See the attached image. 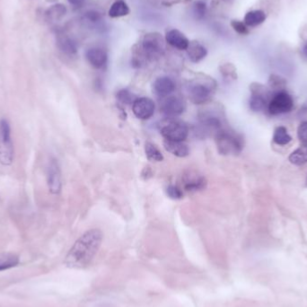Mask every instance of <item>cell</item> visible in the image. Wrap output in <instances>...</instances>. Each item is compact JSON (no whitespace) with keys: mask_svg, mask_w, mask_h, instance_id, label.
Wrapping results in <instances>:
<instances>
[{"mask_svg":"<svg viewBox=\"0 0 307 307\" xmlns=\"http://www.w3.org/2000/svg\"><path fill=\"white\" fill-rule=\"evenodd\" d=\"M103 242V233L99 229L87 231L78 238L66 256V266L81 269L88 267L95 259Z\"/></svg>","mask_w":307,"mask_h":307,"instance_id":"cell-1","label":"cell"},{"mask_svg":"<svg viewBox=\"0 0 307 307\" xmlns=\"http://www.w3.org/2000/svg\"><path fill=\"white\" fill-rule=\"evenodd\" d=\"M216 147L218 152L223 155L239 154L243 147L242 136L234 130L223 128L216 135Z\"/></svg>","mask_w":307,"mask_h":307,"instance_id":"cell-2","label":"cell"},{"mask_svg":"<svg viewBox=\"0 0 307 307\" xmlns=\"http://www.w3.org/2000/svg\"><path fill=\"white\" fill-rule=\"evenodd\" d=\"M15 158L11 126L7 119L0 120V164L5 166L12 165Z\"/></svg>","mask_w":307,"mask_h":307,"instance_id":"cell-3","label":"cell"},{"mask_svg":"<svg viewBox=\"0 0 307 307\" xmlns=\"http://www.w3.org/2000/svg\"><path fill=\"white\" fill-rule=\"evenodd\" d=\"M215 90L216 83L211 79L209 81L197 80L190 83L188 94L191 103L194 104H204L211 100Z\"/></svg>","mask_w":307,"mask_h":307,"instance_id":"cell-4","label":"cell"},{"mask_svg":"<svg viewBox=\"0 0 307 307\" xmlns=\"http://www.w3.org/2000/svg\"><path fill=\"white\" fill-rule=\"evenodd\" d=\"M160 131L165 140L184 141L189 134V128L183 121L175 118H167V120L162 122Z\"/></svg>","mask_w":307,"mask_h":307,"instance_id":"cell-5","label":"cell"},{"mask_svg":"<svg viewBox=\"0 0 307 307\" xmlns=\"http://www.w3.org/2000/svg\"><path fill=\"white\" fill-rule=\"evenodd\" d=\"M294 106V101L291 95L285 91L275 94L268 104V110L271 115H278L289 113Z\"/></svg>","mask_w":307,"mask_h":307,"instance_id":"cell-6","label":"cell"},{"mask_svg":"<svg viewBox=\"0 0 307 307\" xmlns=\"http://www.w3.org/2000/svg\"><path fill=\"white\" fill-rule=\"evenodd\" d=\"M46 177L50 192L53 195L60 194L62 187L61 171L60 165L55 158H51L48 163Z\"/></svg>","mask_w":307,"mask_h":307,"instance_id":"cell-7","label":"cell"},{"mask_svg":"<svg viewBox=\"0 0 307 307\" xmlns=\"http://www.w3.org/2000/svg\"><path fill=\"white\" fill-rule=\"evenodd\" d=\"M186 104L184 100L179 96L169 95L165 97L161 105V112L167 118H175L184 113Z\"/></svg>","mask_w":307,"mask_h":307,"instance_id":"cell-8","label":"cell"},{"mask_svg":"<svg viewBox=\"0 0 307 307\" xmlns=\"http://www.w3.org/2000/svg\"><path fill=\"white\" fill-rule=\"evenodd\" d=\"M163 46V38L157 33L147 34L143 38V50L148 58H155L160 55Z\"/></svg>","mask_w":307,"mask_h":307,"instance_id":"cell-9","label":"cell"},{"mask_svg":"<svg viewBox=\"0 0 307 307\" xmlns=\"http://www.w3.org/2000/svg\"><path fill=\"white\" fill-rule=\"evenodd\" d=\"M156 105L148 97H139L132 104V111L135 116L140 120H148L155 113Z\"/></svg>","mask_w":307,"mask_h":307,"instance_id":"cell-10","label":"cell"},{"mask_svg":"<svg viewBox=\"0 0 307 307\" xmlns=\"http://www.w3.org/2000/svg\"><path fill=\"white\" fill-rule=\"evenodd\" d=\"M207 185V181L202 175L195 172H188L182 176V186L188 192H195L203 190Z\"/></svg>","mask_w":307,"mask_h":307,"instance_id":"cell-11","label":"cell"},{"mask_svg":"<svg viewBox=\"0 0 307 307\" xmlns=\"http://www.w3.org/2000/svg\"><path fill=\"white\" fill-rule=\"evenodd\" d=\"M86 57L89 64L97 70H102L107 65L108 55L106 52L101 48H91L88 49Z\"/></svg>","mask_w":307,"mask_h":307,"instance_id":"cell-12","label":"cell"},{"mask_svg":"<svg viewBox=\"0 0 307 307\" xmlns=\"http://www.w3.org/2000/svg\"><path fill=\"white\" fill-rule=\"evenodd\" d=\"M165 41L171 46L180 51H186L190 45V41L186 36L177 29L168 31L165 35Z\"/></svg>","mask_w":307,"mask_h":307,"instance_id":"cell-13","label":"cell"},{"mask_svg":"<svg viewBox=\"0 0 307 307\" xmlns=\"http://www.w3.org/2000/svg\"><path fill=\"white\" fill-rule=\"evenodd\" d=\"M175 90V84L168 77L157 78L154 83V91L160 97H167Z\"/></svg>","mask_w":307,"mask_h":307,"instance_id":"cell-14","label":"cell"},{"mask_svg":"<svg viewBox=\"0 0 307 307\" xmlns=\"http://www.w3.org/2000/svg\"><path fill=\"white\" fill-rule=\"evenodd\" d=\"M57 46L67 56H75L78 53V45L72 38L66 35H58Z\"/></svg>","mask_w":307,"mask_h":307,"instance_id":"cell-15","label":"cell"},{"mask_svg":"<svg viewBox=\"0 0 307 307\" xmlns=\"http://www.w3.org/2000/svg\"><path fill=\"white\" fill-rule=\"evenodd\" d=\"M164 147L166 151L170 152L177 157H185L190 154L189 147L184 141H169L165 139Z\"/></svg>","mask_w":307,"mask_h":307,"instance_id":"cell-16","label":"cell"},{"mask_svg":"<svg viewBox=\"0 0 307 307\" xmlns=\"http://www.w3.org/2000/svg\"><path fill=\"white\" fill-rule=\"evenodd\" d=\"M188 56L191 62L198 63L206 58L208 54L207 49L199 42H191L186 50Z\"/></svg>","mask_w":307,"mask_h":307,"instance_id":"cell-17","label":"cell"},{"mask_svg":"<svg viewBox=\"0 0 307 307\" xmlns=\"http://www.w3.org/2000/svg\"><path fill=\"white\" fill-rule=\"evenodd\" d=\"M67 14V8L64 5H53L45 11V19L48 22L55 23L61 21Z\"/></svg>","mask_w":307,"mask_h":307,"instance_id":"cell-18","label":"cell"},{"mask_svg":"<svg viewBox=\"0 0 307 307\" xmlns=\"http://www.w3.org/2000/svg\"><path fill=\"white\" fill-rule=\"evenodd\" d=\"M130 9L125 1L117 0L109 9V16L112 18H122L130 15Z\"/></svg>","mask_w":307,"mask_h":307,"instance_id":"cell-19","label":"cell"},{"mask_svg":"<svg viewBox=\"0 0 307 307\" xmlns=\"http://www.w3.org/2000/svg\"><path fill=\"white\" fill-rule=\"evenodd\" d=\"M266 20V14L262 10H252L245 15L244 24L249 27L260 26Z\"/></svg>","mask_w":307,"mask_h":307,"instance_id":"cell-20","label":"cell"},{"mask_svg":"<svg viewBox=\"0 0 307 307\" xmlns=\"http://www.w3.org/2000/svg\"><path fill=\"white\" fill-rule=\"evenodd\" d=\"M291 164L294 165H303L307 163V143H302V145L294 150L289 156Z\"/></svg>","mask_w":307,"mask_h":307,"instance_id":"cell-21","label":"cell"},{"mask_svg":"<svg viewBox=\"0 0 307 307\" xmlns=\"http://www.w3.org/2000/svg\"><path fill=\"white\" fill-rule=\"evenodd\" d=\"M19 262V257L14 253H0V271L17 267Z\"/></svg>","mask_w":307,"mask_h":307,"instance_id":"cell-22","label":"cell"},{"mask_svg":"<svg viewBox=\"0 0 307 307\" xmlns=\"http://www.w3.org/2000/svg\"><path fill=\"white\" fill-rule=\"evenodd\" d=\"M268 82L269 88L273 91L276 92V94L284 91L286 86V80L285 78L276 74H272L269 76Z\"/></svg>","mask_w":307,"mask_h":307,"instance_id":"cell-23","label":"cell"},{"mask_svg":"<svg viewBox=\"0 0 307 307\" xmlns=\"http://www.w3.org/2000/svg\"><path fill=\"white\" fill-rule=\"evenodd\" d=\"M145 153L148 160L155 161V162H161L164 160V156L153 143L147 142L145 144Z\"/></svg>","mask_w":307,"mask_h":307,"instance_id":"cell-24","label":"cell"},{"mask_svg":"<svg viewBox=\"0 0 307 307\" xmlns=\"http://www.w3.org/2000/svg\"><path fill=\"white\" fill-rule=\"evenodd\" d=\"M292 138L288 133L287 130L284 127H277V129L274 131L273 135V141L277 145H286L291 142Z\"/></svg>","mask_w":307,"mask_h":307,"instance_id":"cell-25","label":"cell"},{"mask_svg":"<svg viewBox=\"0 0 307 307\" xmlns=\"http://www.w3.org/2000/svg\"><path fill=\"white\" fill-rule=\"evenodd\" d=\"M268 100L259 95H251L250 99V108L253 112H260L263 111L267 107Z\"/></svg>","mask_w":307,"mask_h":307,"instance_id":"cell-26","label":"cell"},{"mask_svg":"<svg viewBox=\"0 0 307 307\" xmlns=\"http://www.w3.org/2000/svg\"><path fill=\"white\" fill-rule=\"evenodd\" d=\"M250 91L251 95H259L268 100L269 96V91L268 88L260 83H252L250 86Z\"/></svg>","mask_w":307,"mask_h":307,"instance_id":"cell-27","label":"cell"},{"mask_svg":"<svg viewBox=\"0 0 307 307\" xmlns=\"http://www.w3.org/2000/svg\"><path fill=\"white\" fill-rule=\"evenodd\" d=\"M207 12V5L202 0H198L193 5V13L198 19H201L205 17Z\"/></svg>","mask_w":307,"mask_h":307,"instance_id":"cell-28","label":"cell"},{"mask_svg":"<svg viewBox=\"0 0 307 307\" xmlns=\"http://www.w3.org/2000/svg\"><path fill=\"white\" fill-rule=\"evenodd\" d=\"M117 98L121 101L122 104H133L135 100L137 99L135 98L134 95L127 89H122L121 91H119L117 94Z\"/></svg>","mask_w":307,"mask_h":307,"instance_id":"cell-29","label":"cell"},{"mask_svg":"<svg viewBox=\"0 0 307 307\" xmlns=\"http://www.w3.org/2000/svg\"><path fill=\"white\" fill-rule=\"evenodd\" d=\"M231 26L239 35H246L249 34L248 26L244 24V22H241V21H238V20H233L231 22Z\"/></svg>","mask_w":307,"mask_h":307,"instance_id":"cell-30","label":"cell"},{"mask_svg":"<svg viewBox=\"0 0 307 307\" xmlns=\"http://www.w3.org/2000/svg\"><path fill=\"white\" fill-rule=\"evenodd\" d=\"M166 194L169 198L173 199H180L183 197V192L179 187L175 185H170L166 189Z\"/></svg>","mask_w":307,"mask_h":307,"instance_id":"cell-31","label":"cell"},{"mask_svg":"<svg viewBox=\"0 0 307 307\" xmlns=\"http://www.w3.org/2000/svg\"><path fill=\"white\" fill-rule=\"evenodd\" d=\"M85 19L92 24H97L102 21V15L98 11L90 10L85 14Z\"/></svg>","mask_w":307,"mask_h":307,"instance_id":"cell-32","label":"cell"},{"mask_svg":"<svg viewBox=\"0 0 307 307\" xmlns=\"http://www.w3.org/2000/svg\"><path fill=\"white\" fill-rule=\"evenodd\" d=\"M221 72L224 74V76L231 77V78H234V79L237 78L235 68H234V65H232L230 63H227V64H225L223 67H221Z\"/></svg>","mask_w":307,"mask_h":307,"instance_id":"cell-33","label":"cell"},{"mask_svg":"<svg viewBox=\"0 0 307 307\" xmlns=\"http://www.w3.org/2000/svg\"><path fill=\"white\" fill-rule=\"evenodd\" d=\"M299 139L302 143H307V121L301 123L297 130Z\"/></svg>","mask_w":307,"mask_h":307,"instance_id":"cell-34","label":"cell"},{"mask_svg":"<svg viewBox=\"0 0 307 307\" xmlns=\"http://www.w3.org/2000/svg\"><path fill=\"white\" fill-rule=\"evenodd\" d=\"M69 3L75 8H81L85 5L87 0H68Z\"/></svg>","mask_w":307,"mask_h":307,"instance_id":"cell-35","label":"cell"},{"mask_svg":"<svg viewBox=\"0 0 307 307\" xmlns=\"http://www.w3.org/2000/svg\"><path fill=\"white\" fill-rule=\"evenodd\" d=\"M303 54H304V56L306 57L307 58V44H305L304 46H303Z\"/></svg>","mask_w":307,"mask_h":307,"instance_id":"cell-36","label":"cell"},{"mask_svg":"<svg viewBox=\"0 0 307 307\" xmlns=\"http://www.w3.org/2000/svg\"><path fill=\"white\" fill-rule=\"evenodd\" d=\"M305 186L307 187V177H306V182H305Z\"/></svg>","mask_w":307,"mask_h":307,"instance_id":"cell-37","label":"cell"}]
</instances>
